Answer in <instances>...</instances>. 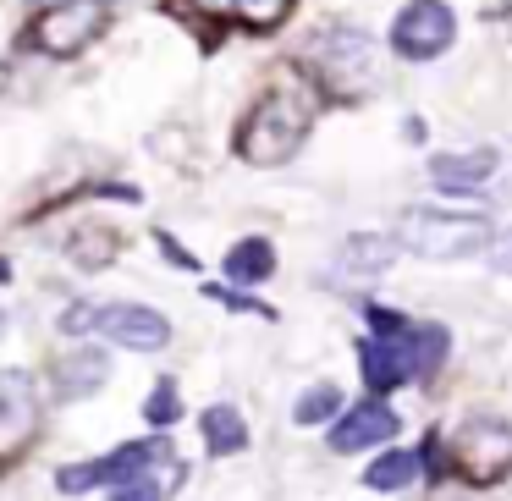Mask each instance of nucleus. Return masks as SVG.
<instances>
[{"label":"nucleus","instance_id":"11","mask_svg":"<svg viewBox=\"0 0 512 501\" xmlns=\"http://www.w3.org/2000/svg\"><path fill=\"white\" fill-rule=\"evenodd\" d=\"M391 259H397V237H380V232H358L342 243L336 254V276L342 281H369V276H386Z\"/></svg>","mask_w":512,"mask_h":501},{"label":"nucleus","instance_id":"20","mask_svg":"<svg viewBox=\"0 0 512 501\" xmlns=\"http://www.w3.org/2000/svg\"><path fill=\"white\" fill-rule=\"evenodd\" d=\"M204 298L226 303V309H237V314H259V320H276V309H270V303L248 298V292H232V287H204Z\"/></svg>","mask_w":512,"mask_h":501},{"label":"nucleus","instance_id":"19","mask_svg":"<svg viewBox=\"0 0 512 501\" xmlns=\"http://www.w3.org/2000/svg\"><path fill=\"white\" fill-rule=\"evenodd\" d=\"M144 419L155 424V430H166V424H177V419H182L177 380H155V391H149V402H144Z\"/></svg>","mask_w":512,"mask_h":501},{"label":"nucleus","instance_id":"12","mask_svg":"<svg viewBox=\"0 0 512 501\" xmlns=\"http://www.w3.org/2000/svg\"><path fill=\"white\" fill-rule=\"evenodd\" d=\"M496 171V149H468V155H435L430 177L441 193H479Z\"/></svg>","mask_w":512,"mask_h":501},{"label":"nucleus","instance_id":"25","mask_svg":"<svg viewBox=\"0 0 512 501\" xmlns=\"http://www.w3.org/2000/svg\"><path fill=\"white\" fill-rule=\"evenodd\" d=\"M45 6H61V0H45Z\"/></svg>","mask_w":512,"mask_h":501},{"label":"nucleus","instance_id":"9","mask_svg":"<svg viewBox=\"0 0 512 501\" xmlns=\"http://www.w3.org/2000/svg\"><path fill=\"white\" fill-rule=\"evenodd\" d=\"M182 479H188V463L171 452V441H160V435H155L149 457L111 490V501H171L182 490Z\"/></svg>","mask_w":512,"mask_h":501},{"label":"nucleus","instance_id":"8","mask_svg":"<svg viewBox=\"0 0 512 501\" xmlns=\"http://www.w3.org/2000/svg\"><path fill=\"white\" fill-rule=\"evenodd\" d=\"M94 331L116 347H133V353H160L171 342V320L160 309H144V303H105Z\"/></svg>","mask_w":512,"mask_h":501},{"label":"nucleus","instance_id":"7","mask_svg":"<svg viewBox=\"0 0 512 501\" xmlns=\"http://www.w3.org/2000/svg\"><path fill=\"white\" fill-rule=\"evenodd\" d=\"M39 435V391L34 375L6 369L0 375V463H12L28 441Z\"/></svg>","mask_w":512,"mask_h":501},{"label":"nucleus","instance_id":"24","mask_svg":"<svg viewBox=\"0 0 512 501\" xmlns=\"http://www.w3.org/2000/svg\"><path fill=\"white\" fill-rule=\"evenodd\" d=\"M0 336H6V309H0Z\"/></svg>","mask_w":512,"mask_h":501},{"label":"nucleus","instance_id":"3","mask_svg":"<svg viewBox=\"0 0 512 501\" xmlns=\"http://www.w3.org/2000/svg\"><path fill=\"white\" fill-rule=\"evenodd\" d=\"M402 243L430 265H457V259L479 254L490 243V221L485 215H457V210H408L402 221Z\"/></svg>","mask_w":512,"mask_h":501},{"label":"nucleus","instance_id":"18","mask_svg":"<svg viewBox=\"0 0 512 501\" xmlns=\"http://www.w3.org/2000/svg\"><path fill=\"white\" fill-rule=\"evenodd\" d=\"M336 408H342V391L325 380V386H309L298 397V408H292V419L298 424H325V419H336Z\"/></svg>","mask_w":512,"mask_h":501},{"label":"nucleus","instance_id":"17","mask_svg":"<svg viewBox=\"0 0 512 501\" xmlns=\"http://www.w3.org/2000/svg\"><path fill=\"white\" fill-rule=\"evenodd\" d=\"M419 479V452H380L375 463L364 468L369 490H408Z\"/></svg>","mask_w":512,"mask_h":501},{"label":"nucleus","instance_id":"14","mask_svg":"<svg viewBox=\"0 0 512 501\" xmlns=\"http://www.w3.org/2000/svg\"><path fill=\"white\" fill-rule=\"evenodd\" d=\"M193 6L210 12V17H226V23L254 28V34H270V28L292 12V0H193Z\"/></svg>","mask_w":512,"mask_h":501},{"label":"nucleus","instance_id":"16","mask_svg":"<svg viewBox=\"0 0 512 501\" xmlns=\"http://www.w3.org/2000/svg\"><path fill=\"white\" fill-rule=\"evenodd\" d=\"M204 446H210V457H232V452L248 446V424H243V413H237L232 402L204 408Z\"/></svg>","mask_w":512,"mask_h":501},{"label":"nucleus","instance_id":"22","mask_svg":"<svg viewBox=\"0 0 512 501\" xmlns=\"http://www.w3.org/2000/svg\"><path fill=\"white\" fill-rule=\"evenodd\" d=\"M94 320H100V309H94V303H72L67 314H61V331H94Z\"/></svg>","mask_w":512,"mask_h":501},{"label":"nucleus","instance_id":"23","mask_svg":"<svg viewBox=\"0 0 512 501\" xmlns=\"http://www.w3.org/2000/svg\"><path fill=\"white\" fill-rule=\"evenodd\" d=\"M155 243H160V254H166L177 270H199V259H193V254H188V248H182L171 232H155Z\"/></svg>","mask_w":512,"mask_h":501},{"label":"nucleus","instance_id":"2","mask_svg":"<svg viewBox=\"0 0 512 501\" xmlns=\"http://www.w3.org/2000/svg\"><path fill=\"white\" fill-rule=\"evenodd\" d=\"M446 457H452L457 479H468V485L479 490L501 485L512 474V424L496 419V413H474V419H463L452 430Z\"/></svg>","mask_w":512,"mask_h":501},{"label":"nucleus","instance_id":"15","mask_svg":"<svg viewBox=\"0 0 512 501\" xmlns=\"http://www.w3.org/2000/svg\"><path fill=\"white\" fill-rule=\"evenodd\" d=\"M276 276V248L265 237H243V243L226 254V281L232 287H259V281Z\"/></svg>","mask_w":512,"mask_h":501},{"label":"nucleus","instance_id":"10","mask_svg":"<svg viewBox=\"0 0 512 501\" xmlns=\"http://www.w3.org/2000/svg\"><path fill=\"white\" fill-rule=\"evenodd\" d=\"M402 419L386 408L380 397L358 402V408H347L342 419L331 424V452H364V446H380V441H397Z\"/></svg>","mask_w":512,"mask_h":501},{"label":"nucleus","instance_id":"13","mask_svg":"<svg viewBox=\"0 0 512 501\" xmlns=\"http://www.w3.org/2000/svg\"><path fill=\"white\" fill-rule=\"evenodd\" d=\"M111 380V353H100V347H78V353H67L56 364V391L61 397H89L94 386H105Z\"/></svg>","mask_w":512,"mask_h":501},{"label":"nucleus","instance_id":"4","mask_svg":"<svg viewBox=\"0 0 512 501\" xmlns=\"http://www.w3.org/2000/svg\"><path fill=\"white\" fill-rule=\"evenodd\" d=\"M111 23V0H61V6H45L34 23L23 28V45L39 50V56H83L94 39Z\"/></svg>","mask_w":512,"mask_h":501},{"label":"nucleus","instance_id":"5","mask_svg":"<svg viewBox=\"0 0 512 501\" xmlns=\"http://www.w3.org/2000/svg\"><path fill=\"white\" fill-rule=\"evenodd\" d=\"M457 45V17L446 0H408L391 23V50L402 61H435Z\"/></svg>","mask_w":512,"mask_h":501},{"label":"nucleus","instance_id":"21","mask_svg":"<svg viewBox=\"0 0 512 501\" xmlns=\"http://www.w3.org/2000/svg\"><path fill=\"white\" fill-rule=\"evenodd\" d=\"M485 254H490V270H496V276H512V226H501V232H490Z\"/></svg>","mask_w":512,"mask_h":501},{"label":"nucleus","instance_id":"1","mask_svg":"<svg viewBox=\"0 0 512 501\" xmlns=\"http://www.w3.org/2000/svg\"><path fill=\"white\" fill-rule=\"evenodd\" d=\"M314 111H320V100L309 94V83L298 78L270 83L254 100V111L243 116V127H237V155L248 166H287L303 149V138H309Z\"/></svg>","mask_w":512,"mask_h":501},{"label":"nucleus","instance_id":"6","mask_svg":"<svg viewBox=\"0 0 512 501\" xmlns=\"http://www.w3.org/2000/svg\"><path fill=\"white\" fill-rule=\"evenodd\" d=\"M314 67H320V78L331 83V89H369V78H375V45H369L364 28H325L320 45H314Z\"/></svg>","mask_w":512,"mask_h":501}]
</instances>
